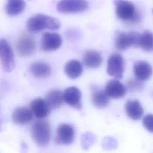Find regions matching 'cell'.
<instances>
[{
    "label": "cell",
    "mask_w": 153,
    "mask_h": 153,
    "mask_svg": "<svg viewBox=\"0 0 153 153\" xmlns=\"http://www.w3.org/2000/svg\"><path fill=\"white\" fill-rule=\"evenodd\" d=\"M25 6L24 0H7L5 12L10 16H15L20 14L24 10Z\"/></svg>",
    "instance_id": "cell-22"
},
{
    "label": "cell",
    "mask_w": 153,
    "mask_h": 153,
    "mask_svg": "<svg viewBox=\"0 0 153 153\" xmlns=\"http://www.w3.org/2000/svg\"><path fill=\"white\" fill-rule=\"evenodd\" d=\"M95 136L93 133H86L82 134L81 137V145L84 149H88L94 143Z\"/></svg>",
    "instance_id": "cell-25"
},
{
    "label": "cell",
    "mask_w": 153,
    "mask_h": 153,
    "mask_svg": "<svg viewBox=\"0 0 153 153\" xmlns=\"http://www.w3.org/2000/svg\"><path fill=\"white\" fill-rule=\"evenodd\" d=\"M131 38L133 46L134 47H140V38H141V34L136 32L132 31L129 32Z\"/></svg>",
    "instance_id": "cell-27"
},
{
    "label": "cell",
    "mask_w": 153,
    "mask_h": 153,
    "mask_svg": "<svg viewBox=\"0 0 153 153\" xmlns=\"http://www.w3.org/2000/svg\"><path fill=\"white\" fill-rule=\"evenodd\" d=\"M31 135L35 143L40 146H46L51 137V127L46 120L35 121L31 128Z\"/></svg>",
    "instance_id": "cell-3"
},
{
    "label": "cell",
    "mask_w": 153,
    "mask_h": 153,
    "mask_svg": "<svg viewBox=\"0 0 153 153\" xmlns=\"http://www.w3.org/2000/svg\"><path fill=\"white\" fill-rule=\"evenodd\" d=\"M30 74L35 78H47L51 74V68L46 63L43 62H35L29 66Z\"/></svg>",
    "instance_id": "cell-18"
},
{
    "label": "cell",
    "mask_w": 153,
    "mask_h": 153,
    "mask_svg": "<svg viewBox=\"0 0 153 153\" xmlns=\"http://www.w3.org/2000/svg\"><path fill=\"white\" fill-rule=\"evenodd\" d=\"M88 7L86 0H60L57 5V11L65 14L84 11Z\"/></svg>",
    "instance_id": "cell-5"
},
{
    "label": "cell",
    "mask_w": 153,
    "mask_h": 153,
    "mask_svg": "<svg viewBox=\"0 0 153 153\" xmlns=\"http://www.w3.org/2000/svg\"><path fill=\"white\" fill-rule=\"evenodd\" d=\"M66 75L71 79L78 78L82 73L83 68L82 64L77 60H71L68 61L64 68Z\"/></svg>",
    "instance_id": "cell-19"
},
{
    "label": "cell",
    "mask_w": 153,
    "mask_h": 153,
    "mask_svg": "<svg viewBox=\"0 0 153 153\" xmlns=\"http://www.w3.org/2000/svg\"><path fill=\"white\" fill-rule=\"evenodd\" d=\"M152 11H153V10H152Z\"/></svg>",
    "instance_id": "cell-31"
},
{
    "label": "cell",
    "mask_w": 153,
    "mask_h": 153,
    "mask_svg": "<svg viewBox=\"0 0 153 153\" xmlns=\"http://www.w3.org/2000/svg\"><path fill=\"white\" fill-rule=\"evenodd\" d=\"M75 131L74 127L69 124L62 123L57 129V135L54 141L58 145H69L74 140Z\"/></svg>",
    "instance_id": "cell-8"
},
{
    "label": "cell",
    "mask_w": 153,
    "mask_h": 153,
    "mask_svg": "<svg viewBox=\"0 0 153 153\" xmlns=\"http://www.w3.org/2000/svg\"><path fill=\"white\" fill-rule=\"evenodd\" d=\"M140 47L147 52L153 51V33L146 30L141 34Z\"/></svg>",
    "instance_id": "cell-23"
},
{
    "label": "cell",
    "mask_w": 153,
    "mask_h": 153,
    "mask_svg": "<svg viewBox=\"0 0 153 153\" xmlns=\"http://www.w3.org/2000/svg\"><path fill=\"white\" fill-rule=\"evenodd\" d=\"M91 101L95 106L103 108L109 104V99L104 90L93 88L91 93Z\"/></svg>",
    "instance_id": "cell-20"
},
{
    "label": "cell",
    "mask_w": 153,
    "mask_h": 153,
    "mask_svg": "<svg viewBox=\"0 0 153 153\" xmlns=\"http://www.w3.org/2000/svg\"><path fill=\"white\" fill-rule=\"evenodd\" d=\"M70 31L72 32V33L69 31H68V34H67V36L69 38H70V39L71 38L74 39V38H75L78 36V35L76 33V31H75V30H70Z\"/></svg>",
    "instance_id": "cell-29"
},
{
    "label": "cell",
    "mask_w": 153,
    "mask_h": 153,
    "mask_svg": "<svg viewBox=\"0 0 153 153\" xmlns=\"http://www.w3.org/2000/svg\"><path fill=\"white\" fill-rule=\"evenodd\" d=\"M103 90L109 97L113 99H121L126 94V87L117 79L109 81Z\"/></svg>",
    "instance_id": "cell-11"
},
{
    "label": "cell",
    "mask_w": 153,
    "mask_h": 153,
    "mask_svg": "<svg viewBox=\"0 0 153 153\" xmlns=\"http://www.w3.org/2000/svg\"><path fill=\"white\" fill-rule=\"evenodd\" d=\"M13 121L18 125L23 126L29 123L33 118V113L30 108L25 106L15 109L11 115Z\"/></svg>",
    "instance_id": "cell-14"
},
{
    "label": "cell",
    "mask_w": 153,
    "mask_h": 153,
    "mask_svg": "<svg viewBox=\"0 0 153 153\" xmlns=\"http://www.w3.org/2000/svg\"><path fill=\"white\" fill-rule=\"evenodd\" d=\"M63 99L68 105L76 109L82 108L81 92L76 87H69L63 92Z\"/></svg>",
    "instance_id": "cell-10"
},
{
    "label": "cell",
    "mask_w": 153,
    "mask_h": 153,
    "mask_svg": "<svg viewBox=\"0 0 153 153\" xmlns=\"http://www.w3.org/2000/svg\"><path fill=\"white\" fill-rule=\"evenodd\" d=\"M0 61L5 72H11L15 68L13 50L8 41L4 39H0Z\"/></svg>",
    "instance_id": "cell-4"
},
{
    "label": "cell",
    "mask_w": 153,
    "mask_h": 153,
    "mask_svg": "<svg viewBox=\"0 0 153 153\" xmlns=\"http://www.w3.org/2000/svg\"><path fill=\"white\" fill-rule=\"evenodd\" d=\"M45 100L51 109H57L64 102L63 93L57 89L50 90L45 96Z\"/></svg>",
    "instance_id": "cell-17"
},
{
    "label": "cell",
    "mask_w": 153,
    "mask_h": 153,
    "mask_svg": "<svg viewBox=\"0 0 153 153\" xmlns=\"http://www.w3.org/2000/svg\"><path fill=\"white\" fill-rule=\"evenodd\" d=\"M62 44L61 36L56 32H45L41 41V48L44 51H53L59 49Z\"/></svg>",
    "instance_id": "cell-9"
},
{
    "label": "cell",
    "mask_w": 153,
    "mask_h": 153,
    "mask_svg": "<svg viewBox=\"0 0 153 153\" xmlns=\"http://www.w3.org/2000/svg\"><path fill=\"white\" fill-rule=\"evenodd\" d=\"M18 54L22 57H28L34 54L36 44L34 38L29 35H23L17 40L16 45Z\"/></svg>",
    "instance_id": "cell-7"
},
{
    "label": "cell",
    "mask_w": 153,
    "mask_h": 153,
    "mask_svg": "<svg viewBox=\"0 0 153 153\" xmlns=\"http://www.w3.org/2000/svg\"><path fill=\"white\" fill-rule=\"evenodd\" d=\"M102 56L97 51L91 50L86 51L82 57V61L85 66L90 69L99 68L102 63Z\"/></svg>",
    "instance_id": "cell-15"
},
{
    "label": "cell",
    "mask_w": 153,
    "mask_h": 153,
    "mask_svg": "<svg viewBox=\"0 0 153 153\" xmlns=\"http://www.w3.org/2000/svg\"><path fill=\"white\" fill-rule=\"evenodd\" d=\"M116 14L120 19L130 23H135L140 21L141 15L134 4L126 0H115Z\"/></svg>",
    "instance_id": "cell-2"
},
{
    "label": "cell",
    "mask_w": 153,
    "mask_h": 153,
    "mask_svg": "<svg viewBox=\"0 0 153 153\" xmlns=\"http://www.w3.org/2000/svg\"><path fill=\"white\" fill-rule=\"evenodd\" d=\"M133 72L136 78L143 82L151 78L152 74V68L148 62L139 60L134 64Z\"/></svg>",
    "instance_id": "cell-12"
},
{
    "label": "cell",
    "mask_w": 153,
    "mask_h": 153,
    "mask_svg": "<svg viewBox=\"0 0 153 153\" xmlns=\"http://www.w3.org/2000/svg\"><path fill=\"white\" fill-rule=\"evenodd\" d=\"M127 88L131 91H140L143 89V84L142 81L135 78L129 79L126 82Z\"/></svg>",
    "instance_id": "cell-24"
},
{
    "label": "cell",
    "mask_w": 153,
    "mask_h": 153,
    "mask_svg": "<svg viewBox=\"0 0 153 153\" xmlns=\"http://www.w3.org/2000/svg\"><path fill=\"white\" fill-rule=\"evenodd\" d=\"M1 122H0V129H1Z\"/></svg>",
    "instance_id": "cell-30"
},
{
    "label": "cell",
    "mask_w": 153,
    "mask_h": 153,
    "mask_svg": "<svg viewBox=\"0 0 153 153\" xmlns=\"http://www.w3.org/2000/svg\"><path fill=\"white\" fill-rule=\"evenodd\" d=\"M30 109L35 117L38 119L47 117L50 114L51 110L45 99L39 97L33 99L30 102Z\"/></svg>",
    "instance_id": "cell-13"
},
{
    "label": "cell",
    "mask_w": 153,
    "mask_h": 153,
    "mask_svg": "<svg viewBox=\"0 0 153 153\" xmlns=\"http://www.w3.org/2000/svg\"><path fill=\"white\" fill-rule=\"evenodd\" d=\"M144 127L151 133H153V114H149L145 115L142 120Z\"/></svg>",
    "instance_id": "cell-26"
},
{
    "label": "cell",
    "mask_w": 153,
    "mask_h": 153,
    "mask_svg": "<svg viewBox=\"0 0 153 153\" xmlns=\"http://www.w3.org/2000/svg\"><path fill=\"white\" fill-rule=\"evenodd\" d=\"M127 116L133 120H140L143 114V108L137 100H129L125 106Z\"/></svg>",
    "instance_id": "cell-16"
},
{
    "label": "cell",
    "mask_w": 153,
    "mask_h": 153,
    "mask_svg": "<svg viewBox=\"0 0 153 153\" xmlns=\"http://www.w3.org/2000/svg\"><path fill=\"white\" fill-rule=\"evenodd\" d=\"M26 27L32 33L39 32L44 29L56 30L60 27V22L57 19L52 16L38 14L29 19Z\"/></svg>",
    "instance_id": "cell-1"
},
{
    "label": "cell",
    "mask_w": 153,
    "mask_h": 153,
    "mask_svg": "<svg viewBox=\"0 0 153 153\" xmlns=\"http://www.w3.org/2000/svg\"><path fill=\"white\" fill-rule=\"evenodd\" d=\"M106 71L108 75L117 79H121L124 71V61L123 57L118 53L109 56Z\"/></svg>",
    "instance_id": "cell-6"
},
{
    "label": "cell",
    "mask_w": 153,
    "mask_h": 153,
    "mask_svg": "<svg viewBox=\"0 0 153 153\" xmlns=\"http://www.w3.org/2000/svg\"><path fill=\"white\" fill-rule=\"evenodd\" d=\"M117 142L115 140H114L112 137H106L104 139L103 142V146L105 149H110L112 148H114L116 147Z\"/></svg>",
    "instance_id": "cell-28"
},
{
    "label": "cell",
    "mask_w": 153,
    "mask_h": 153,
    "mask_svg": "<svg viewBox=\"0 0 153 153\" xmlns=\"http://www.w3.org/2000/svg\"><path fill=\"white\" fill-rule=\"evenodd\" d=\"M115 45L116 48L120 50H124L133 46L130 33L117 31L115 33Z\"/></svg>",
    "instance_id": "cell-21"
}]
</instances>
